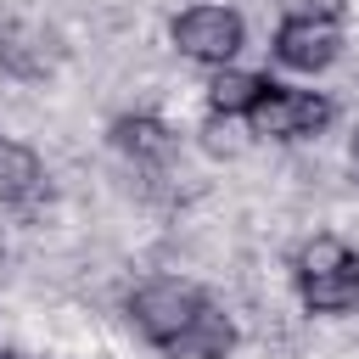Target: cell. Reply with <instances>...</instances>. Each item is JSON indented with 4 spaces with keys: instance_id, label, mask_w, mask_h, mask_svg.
Returning <instances> with one entry per match:
<instances>
[{
    "instance_id": "6da1fadb",
    "label": "cell",
    "mask_w": 359,
    "mask_h": 359,
    "mask_svg": "<svg viewBox=\"0 0 359 359\" xmlns=\"http://www.w3.org/2000/svg\"><path fill=\"white\" fill-rule=\"evenodd\" d=\"M292 275L309 314H359V252L342 236H309L292 258Z\"/></svg>"
},
{
    "instance_id": "7a4b0ae2",
    "label": "cell",
    "mask_w": 359,
    "mask_h": 359,
    "mask_svg": "<svg viewBox=\"0 0 359 359\" xmlns=\"http://www.w3.org/2000/svg\"><path fill=\"white\" fill-rule=\"evenodd\" d=\"M202 309H208V297H202V286H196V280L151 275V280H140V286H135V297H129V325H135L151 348H163V353H168Z\"/></svg>"
},
{
    "instance_id": "3957f363",
    "label": "cell",
    "mask_w": 359,
    "mask_h": 359,
    "mask_svg": "<svg viewBox=\"0 0 359 359\" xmlns=\"http://www.w3.org/2000/svg\"><path fill=\"white\" fill-rule=\"evenodd\" d=\"M331 118H337V107L320 90H297V84L264 79V90H258V101H252V112L241 123L258 140H314Z\"/></svg>"
},
{
    "instance_id": "277c9868",
    "label": "cell",
    "mask_w": 359,
    "mask_h": 359,
    "mask_svg": "<svg viewBox=\"0 0 359 359\" xmlns=\"http://www.w3.org/2000/svg\"><path fill=\"white\" fill-rule=\"evenodd\" d=\"M168 39H174V50H180L185 62H196V67H230V62L241 56V45H247V22H241V11L202 0V6H185V11L168 22Z\"/></svg>"
},
{
    "instance_id": "5b68a950",
    "label": "cell",
    "mask_w": 359,
    "mask_h": 359,
    "mask_svg": "<svg viewBox=\"0 0 359 359\" xmlns=\"http://www.w3.org/2000/svg\"><path fill=\"white\" fill-rule=\"evenodd\" d=\"M275 62L292 73H325L342 56V22H303V17H280L275 39H269Z\"/></svg>"
},
{
    "instance_id": "8992f818",
    "label": "cell",
    "mask_w": 359,
    "mask_h": 359,
    "mask_svg": "<svg viewBox=\"0 0 359 359\" xmlns=\"http://www.w3.org/2000/svg\"><path fill=\"white\" fill-rule=\"evenodd\" d=\"M112 146L129 157V163H140V168H163L168 157H174V129L163 123V118H151V112H129V118H118L112 123Z\"/></svg>"
},
{
    "instance_id": "52a82bcc",
    "label": "cell",
    "mask_w": 359,
    "mask_h": 359,
    "mask_svg": "<svg viewBox=\"0 0 359 359\" xmlns=\"http://www.w3.org/2000/svg\"><path fill=\"white\" fill-rule=\"evenodd\" d=\"M258 90H264V73H247V67H213V79H208V118H247L252 112V101H258Z\"/></svg>"
},
{
    "instance_id": "ba28073f",
    "label": "cell",
    "mask_w": 359,
    "mask_h": 359,
    "mask_svg": "<svg viewBox=\"0 0 359 359\" xmlns=\"http://www.w3.org/2000/svg\"><path fill=\"white\" fill-rule=\"evenodd\" d=\"M230 348H236V325H230V314H219L213 303L185 325V337L168 348V359H230Z\"/></svg>"
},
{
    "instance_id": "9c48e42d",
    "label": "cell",
    "mask_w": 359,
    "mask_h": 359,
    "mask_svg": "<svg viewBox=\"0 0 359 359\" xmlns=\"http://www.w3.org/2000/svg\"><path fill=\"white\" fill-rule=\"evenodd\" d=\"M39 185H45L39 151L0 135V202H28V196H39Z\"/></svg>"
},
{
    "instance_id": "30bf717a",
    "label": "cell",
    "mask_w": 359,
    "mask_h": 359,
    "mask_svg": "<svg viewBox=\"0 0 359 359\" xmlns=\"http://www.w3.org/2000/svg\"><path fill=\"white\" fill-rule=\"evenodd\" d=\"M348 0H280V17H303V22H342Z\"/></svg>"
},
{
    "instance_id": "8fae6325",
    "label": "cell",
    "mask_w": 359,
    "mask_h": 359,
    "mask_svg": "<svg viewBox=\"0 0 359 359\" xmlns=\"http://www.w3.org/2000/svg\"><path fill=\"white\" fill-rule=\"evenodd\" d=\"M348 163H353V174H359V129H353V140H348Z\"/></svg>"
},
{
    "instance_id": "7c38bea8",
    "label": "cell",
    "mask_w": 359,
    "mask_h": 359,
    "mask_svg": "<svg viewBox=\"0 0 359 359\" xmlns=\"http://www.w3.org/2000/svg\"><path fill=\"white\" fill-rule=\"evenodd\" d=\"M0 359H17V353H11V348H0Z\"/></svg>"
}]
</instances>
